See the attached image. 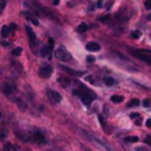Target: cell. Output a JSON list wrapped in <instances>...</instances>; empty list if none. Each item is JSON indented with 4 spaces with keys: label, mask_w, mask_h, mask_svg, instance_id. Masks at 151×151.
Listing matches in <instances>:
<instances>
[{
    "label": "cell",
    "mask_w": 151,
    "mask_h": 151,
    "mask_svg": "<svg viewBox=\"0 0 151 151\" xmlns=\"http://www.w3.org/2000/svg\"><path fill=\"white\" fill-rule=\"evenodd\" d=\"M131 53L136 58L140 59L142 61L151 65V51H147V50L146 51L145 50H131Z\"/></svg>",
    "instance_id": "6da1fadb"
},
{
    "label": "cell",
    "mask_w": 151,
    "mask_h": 151,
    "mask_svg": "<svg viewBox=\"0 0 151 151\" xmlns=\"http://www.w3.org/2000/svg\"><path fill=\"white\" fill-rule=\"evenodd\" d=\"M54 57H55L57 59L61 60V61H68V60L72 59L71 53H70L64 46H60L59 48H57V50L54 51Z\"/></svg>",
    "instance_id": "7a4b0ae2"
},
{
    "label": "cell",
    "mask_w": 151,
    "mask_h": 151,
    "mask_svg": "<svg viewBox=\"0 0 151 151\" xmlns=\"http://www.w3.org/2000/svg\"><path fill=\"white\" fill-rule=\"evenodd\" d=\"M52 73V66L50 65H42L40 68H39V76L41 78H48Z\"/></svg>",
    "instance_id": "3957f363"
},
{
    "label": "cell",
    "mask_w": 151,
    "mask_h": 151,
    "mask_svg": "<svg viewBox=\"0 0 151 151\" xmlns=\"http://www.w3.org/2000/svg\"><path fill=\"white\" fill-rule=\"evenodd\" d=\"M93 96H90V92L88 91H86V92H83L81 93V96H80V99H81V101L85 104V105H91V103H92V100H93Z\"/></svg>",
    "instance_id": "277c9868"
},
{
    "label": "cell",
    "mask_w": 151,
    "mask_h": 151,
    "mask_svg": "<svg viewBox=\"0 0 151 151\" xmlns=\"http://www.w3.org/2000/svg\"><path fill=\"white\" fill-rule=\"evenodd\" d=\"M47 93H48V97L54 103H60L61 100V96L57 92V91H52V90H47Z\"/></svg>",
    "instance_id": "5b68a950"
},
{
    "label": "cell",
    "mask_w": 151,
    "mask_h": 151,
    "mask_svg": "<svg viewBox=\"0 0 151 151\" xmlns=\"http://www.w3.org/2000/svg\"><path fill=\"white\" fill-rule=\"evenodd\" d=\"M26 32H27V34H28V38H29V42H31V45L33 46V45L37 42V38H35V34H34L33 29H32L29 26H26Z\"/></svg>",
    "instance_id": "8992f818"
},
{
    "label": "cell",
    "mask_w": 151,
    "mask_h": 151,
    "mask_svg": "<svg viewBox=\"0 0 151 151\" xmlns=\"http://www.w3.org/2000/svg\"><path fill=\"white\" fill-rule=\"evenodd\" d=\"M85 48H86L87 51H90V52H97V51L100 50V46H99L97 42H94V41H90V42L86 45Z\"/></svg>",
    "instance_id": "52a82bcc"
},
{
    "label": "cell",
    "mask_w": 151,
    "mask_h": 151,
    "mask_svg": "<svg viewBox=\"0 0 151 151\" xmlns=\"http://www.w3.org/2000/svg\"><path fill=\"white\" fill-rule=\"evenodd\" d=\"M61 68L65 71V72H67L68 74H72V76H81L84 72H80V71H76V70H72V68H70V67H67V66H61Z\"/></svg>",
    "instance_id": "ba28073f"
},
{
    "label": "cell",
    "mask_w": 151,
    "mask_h": 151,
    "mask_svg": "<svg viewBox=\"0 0 151 151\" xmlns=\"http://www.w3.org/2000/svg\"><path fill=\"white\" fill-rule=\"evenodd\" d=\"M1 90H2V92H4L6 96H8V94H11V93L13 92V87H12V85L8 84V83H5V84L2 85V87H1Z\"/></svg>",
    "instance_id": "9c48e42d"
},
{
    "label": "cell",
    "mask_w": 151,
    "mask_h": 151,
    "mask_svg": "<svg viewBox=\"0 0 151 151\" xmlns=\"http://www.w3.org/2000/svg\"><path fill=\"white\" fill-rule=\"evenodd\" d=\"M33 139H34L37 143H39V144H41V143H44V142H45V138H44L42 133H40L39 131H37V132H34V133H33Z\"/></svg>",
    "instance_id": "30bf717a"
},
{
    "label": "cell",
    "mask_w": 151,
    "mask_h": 151,
    "mask_svg": "<svg viewBox=\"0 0 151 151\" xmlns=\"http://www.w3.org/2000/svg\"><path fill=\"white\" fill-rule=\"evenodd\" d=\"M24 17H25L26 19H28L29 21H32L35 26H38V25H39V21L35 19V17H34L33 14H31V13H28V12H24Z\"/></svg>",
    "instance_id": "8fae6325"
},
{
    "label": "cell",
    "mask_w": 151,
    "mask_h": 151,
    "mask_svg": "<svg viewBox=\"0 0 151 151\" xmlns=\"http://www.w3.org/2000/svg\"><path fill=\"white\" fill-rule=\"evenodd\" d=\"M9 31H11V28L8 27V26H6V25H4L2 27H1V37L2 38H7L8 35H9Z\"/></svg>",
    "instance_id": "7c38bea8"
},
{
    "label": "cell",
    "mask_w": 151,
    "mask_h": 151,
    "mask_svg": "<svg viewBox=\"0 0 151 151\" xmlns=\"http://www.w3.org/2000/svg\"><path fill=\"white\" fill-rule=\"evenodd\" d=\"M50 51H51V48L48 46H42L41 50H40V55L41 57H47L48 53H50Z\"/></svg>",
    "instance_id": "4fadbf2b"
},
{
    "label": "cell",
    "mask_w": 151,
    "mask_h": 151,
    "mask_svg": "<svg viewBox=\"0 0 151 151\" xmlns=\"http://www.w3.org/2000/svg\"><path fill=\"white\" fill-rule=\"evenodd\" d=\"M58 83L61 84L64 87H66L67 85H70V80H68L67 78H65V77H60V78H58Z\"/></svg>",
    "instance_id": "5bb4252c"
},
{
    "label": "cell",
    "mask_w": 151,
    "mask_h": 151,
    "mask_svg": "<svg viewBox=\"0 0 151 151\" xmlns=\"http://www.w3.org/2000/svg\"><path fill=\"white\" fill-rule=\"evenodd\" d=\"M104 83H105V85H107V86H112V85H114V79L113 78H111V77H105L104 78Z\"/></svg>",
    "instance_id": "9a60e30c"
},
{
    "label": "cell",
    "mask_w": 151,
    "mask_h": 151,
    "mask_svg": "<svg viewBox=\"0 0 151 151\" xmlns=\"http://www.w3.org/2000/svg\"><path fill=\"white\" fill-rule=\"evenodd\" d=\"M123 100H124V98H123L122 96H117V94H114V96L111 97V101H113V103H122Z\"/></svg>",
    "instance_id": "2e32d148"
},
{
    "label": "cell",
    "mask_w": 151,
    "mask_h": 151,
    "mask_svg": "<svg viewBox=\"0 0 151 151\" xmlns=\"http://www.w3.org/2000/svg\"><path fill=\"white\" fill-rule=\"evenodd\" d=\"M139 105V100L138 99H132L127 103V107H133V106H138Z\"/></svg>",
    "instance_id": "e0dca14e"
},
{
    "label": "cell",
    "mask_w": 151,
    "mask_h": 151,
    "mask_svg": "<svg viewBox=\"0 0 151 151\" xmlns=\"http://www.w3.org/2000/svg\"><path fill=\"white\" fill-rule=\"evenodd\" d=\"M87 28H88V26H87L85 22H81V24L78 26V32H85V31H87Z\"/></svg>",
    "instance_id": "ac0fdd59"
},
{
    "label": "cell",
    "mask_w": 151,
    "mask_h": 151,
    "mask_svg": "<svg viewBox=\"0 0 151 151\" xmlns=\"http://www.w3.org/2000/svg\"><path fill=\"white\" fill-rule=\"evenodd\" d=\"M142 37V32L140 31H133L132 33H131V38H133V39H138V38H140Z\"/></svg>",
    "instance_id": "d6986e66"
},
{
    "label": "cell",
    "mask_w": 151,
    "mask_h": 151,
    "mask_svg": "<svg viewBox=\"0 0 151 151\" xmlns=\"http://www.w3.org/2000/svg\"><path fill=\"white\" fill-rule=\"evenodd\" d=\"M21 52H22V48H21V47H15V48L12 51V54L15 55V57H19V55L21 54Z\"/></svg>",
    "instance_id": "ffe728a7"
},
{
    "label": "cell",
    "mask_w": 151,
    "mask_h": 151,
    "mask_svg": "<svg viewBox=\"0 0 151 151\" xmlns=\"http://www.w3.org/2000/svg\"><path fill=\"white\" fill-rule=\"evenodd\" d=\"M6 5H7V0H0V14H2Z\"/></svg>",
    "instance_id": "44dd1931"
},
{
    "label": "cell",
    "mask_w": 151,
    "mask_h": 151,
    "mask_svg": "<svg viewBox=\"0 0 151 151\" xmlns=\"http://www.w3.org/2000/svg\"><path fill=\"white\" fill-rule=\"evenodd\" d=\"M125 140H126V142H132V143H134V142H138V137H134V136L126 137V138H125Z\"/></svg>",
    "instance_id": "7402d4cb"
},
{
    "label": "cell",
    "mask_w": 151,
    "mask_h": 151,
    "mask_svg": "<svg viewBox=\"0 0 151 151\" xmlns=\"http://www.w3.org/2000/svg\"><path fill=\"white\" fill-rule=\"evenodd\" d=\"M5 151H17V150H15V147H14L12 144H6Z\"/></svg>",
    "instance_id": "603a6c76"
},
{
    "label": "cell",
    "mask_w": 151,
    "mask_h": 151,
    "mask_svg": "<svg viewBox=\"0 0 151 151\" xmlns=\"http://www.w3.org/2000/svg\"><path fill=\"white\" fill-rule=\"evenodd\" d=\"M98 120H99L100 125H101V126L104 127V126H105V120H104V117H103L101 114H99V116H98Z\"/></svg>",
    "instance_id": "cb8c5ba5"
},
{
    "label": "cell",
    "mask_w": 151,
    "mask_h": 151,
    "mask_svg": "<svg viewBox=\"0 0 151 151\" xmlns=\"http://www.w3.org/2000/svg\"><path fill=\"white\" fill-rule=\"evenodd\" d=\"M94 60H96V58L92 57V55H87V57H86V61H87V63H93Z\"/></svg>",
    "instance_id": "d4e9b609"
},
{
    "label": "cell",
    "mask_w": 151,
    "mask_h": 151,
    "mask_svg": "<svg viewBox=\"0 0 151 151\" xmlns=\"http://www.w3.org/2000/svg\"><path fill=\"white\" fill-rule=\"evenodd\" d=\"M53 45H54V40H53L52 38H48V45H47V46H48L50 48H52Z\"/></svg>",
    "instance_id": "484cf974"
},
{
    "label": "cell",
    "mask_w": 151,
    "mask_h": 151,
    "mask_svg": "<svg viewBox=\"0 0 151 151\" xmlns=\"http://www.w3.org/2000/svg\"><path fill=\"white\" fill-rule=\"evenodd\" d=\"M145 8L146 9H151V0H146L145 1Z\"/></svg>",
    "instance_id": "4316f807"
},
{
    "label": "cell",
    "mask_w": 151,
    "mask_h": 151,
    "mask_svg": "<svg viewBox=\"0 0 151 151\" xmlns=\"http://www.w3.org/2000/svg\"><path fill=\"white\" fill-rule=\"evenodd\" d=\"M143 106H144V107H149V106H150V101H149L147 99L143 100Z\"/></svg>",
    "instance_id": "83f0119b"
},
{
    "label": "cell",
    "mask_w": 151,
    "mask_h": 151,
    "mask_svg": "<svg viewBox=\"0 0 151 151\" xmlns=\"http://www.w3.org/2000/svg\"><path fill=\"white\" fill-rule=\"evenodd\" d=\"M86 80H87V81H90L91 84H94V80H93V78H92L91 76H90V77H86Z\"/></svg>",
    "instance_id": "f1b7e54d"
},
{
    "label": "cell",
    "mask_w": 151,
    "mask_h": 151,
    "mask_svg": "<svg viewBox=\"0 0 151 151\" xmlns=\"http://www.w3.org/2000/svg\"><path fill=\"white\" fill-rule=\"evenodd\" d=\"M145 143L151 146V137H146V138H145Z\"/></svg>",
    "instance_id": "f546056e"
},
{
    "label": "cell",
    "mask_w": 151,
    "mask_h": 151,
    "mask_svg": "<svg viewBox=\"0 0 151 151\" xmlns=\"http://www.w3.org/2000/svg\"><path fill=\"white\" fill-rule=\"evenodd\" d=\"M1 46H9V42L6 41V40H2L1 41Z\"/></svg>",
    "instance_id": "4dcf8cb0"
},
{
    "label": "cell",
    "mask_w": 151,
    "mask_h": 151,
    "mask_svg": "<svg viewBox=\"0 0 151 151\" xmlns=\"http://www.w3.org/2000/svg\"><path fill=\"white\" fill-rule=\"evenodd\" d=\"M130 117H131V118H136V117H139V114H138L137 112H132V113L130 114Z\"/></svg>",
    "instance_id": "1f68e13d"
},
{
    "label": "cell",
    "mask_w": 151,
    "mask_h": 151,
    "mask_svg": "<svg viewBox=\"0 0 151 151\" xmlns=\"http://www.w3.org/2000/svg\"><path fill=\"white\" fill-rule=\"evenodd\" d=\"M146 126L147 127H151V119H147L146 120Z\"/></svg>",
    "instance_id": "d6a6232c"
},
{
    "label": "cell",
    "mask_w": 151,
    "mask_h": 151,
    "mask_svg": "<svg viewBox=\"0 0 151 151\" xmlns=\"http://www.w3.org/2000/svg\"><path fill=\"white\" fill-rule=\"evenodd\" d=\"M15 27H17V25H14V24H11V26H9L11 29H15Z\"/></svg>",
    "instance_id": "836d02e7"
},
{
    "label": "cell",
    "mask_w": 151,
    "mask_h": 151,
    "mask_svg": "<svg viewBox=\"0 0 151 151\" xmlns=\"http://www.w3.org/2000/svg\"><path fill=\"white\" fill-rule=\"evenodd\" d=\"M97 5H98V7H101V5H103V1H101V0H99Z\"/></svg>",
    "instance_id": "e575fe53"
},
{
    "label": "cell",
    "mask_w": 151,
    "mask_h": 151,
    "mask_svg": "<svg viewBox=\"0 0 151 151\" xmlns=\"http://www.w3.org/2000/svg\"><path fill=\"white\" fill-rule=\"evenodd\" d=\"M60 2V0H53V5H58Z\"/></svg>",
    "instance_id": "d590c367"
},
{
    "label": "cell",
    "mask_w": 151,
    "mask_h": 151,
    "mask_svg": "<svg viewBox=\"0 0 151 151\" xmlns=\"http://www.w3.org/2000/svg\"><path fill=\"white\" fill-rule=\"evenodd\" d=\"M136 124H138V125H140V119H139V120H136Z\"/></svg>",
    "instance_id": "8d00e7d4"
},
{
    "label": "cell",
    "mask_w": 151,
    "mask_h": 151,
    "mask_svg": "<svg viewBox=\"0 0 151 151\" xmlns=\"http://www.w3.org/2000/svg\"><path fill=\"white\" fill-rule=\"evenodd\" d=\"M147 18H149V20L151 21V14H149V15H147Z\"/></svg>",
    "instance_id": "74e56055"
},
{
    "label": "cell",
    "mask_w": 151,
    "mask_h": 151,
    "mask_svg": "<svg viewBox=\"0 0 151 151\" xmlns=\"http://www.w3.org/2000/svg\"><path fill=\"white\" fill-rule=\"evenodd\" d=\"M0 116H1V114H0Z\"/></svg>",
    "instance_id": "f35d334b"
}]
</instances>
